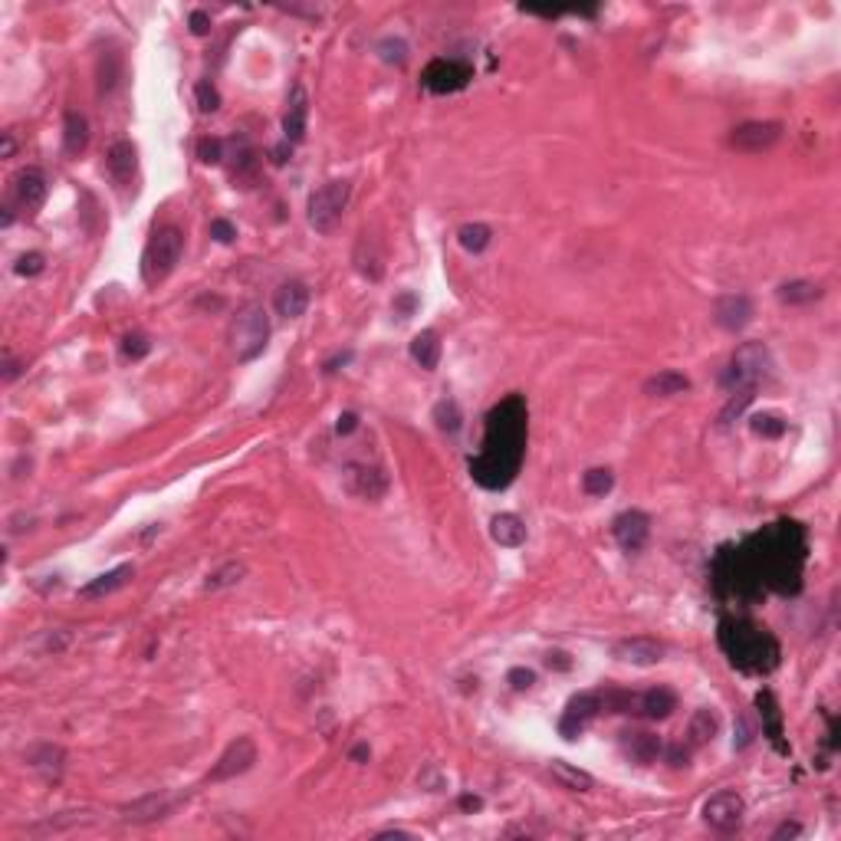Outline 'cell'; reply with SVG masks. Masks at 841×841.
<instances>
[{
  "mask_svg": "<svg viewBox=\"0 0 841 841\" xmlns=\"http://www.w3.org/2000/svg\"><path fill=\"white\" fill-rule=\"evenodd\" d=\"M700 815H703V821H707L713 831H723V835H727V831H736L743 825L746 802H743L740 792H733V789L713 792V795L703 802Z\"/></svg>",
  "mask_w": 841,
  "mask_h": 841,
  "instance_id": "7",
  "label": "cell"
},
{
  "mask_svg": "<svg viewBox=\"0 0 841 841\" xmlns=\"http://www.w3.org/2000/svg\"><path fill=\"white\" fill-rule=\"evenodd\" d=\"M152 352V342L145 339V335H125L122 339V355L129 358V362H139V358H145V355Z\"/></svg>",
  "mask_w": 841,
  "mask_h": 841,
  "instance_id": "39",
  "label": "cell"
},
{
  "mask_svg": "<svg viewBox=\"0 0 841 841\" xmlns=\"http://www.w3.org/2000/svg\"><path fill=\"white\" fill-rule=\"evenodd\" d=\"M717 638L723 654L743 674H770L779 664V644H776V638H772L770 631L756 628L746 618H723Z\"/></svg>",
  "mask_w": 841,
  "mask_h": 841,
  "instance_id": "2",
  "label": "cell"
},
{
  "mask_svg": "<svg viewBox=\"0 0 841 841\" xmlns=\"http://www.w3.org/2000/svg\"><path fill=\"white\" fill-rule=\"evenodd\" d=\"M194 99H198V109H201L204 115H211V112L221 109V92L214 89V82H207V80H201L194 86Z\"/></svg>",
  "mask_w": 841,
  "mask_h": 841,
  "instance_id": "38",
  "label": "cell"
},
{
  "mask_svg": "<svg viewBox=\"0 0 841 841\" xmlns=\"http://www.w3.org/2000/svg\"><path fill=\"white\" fill-rule=\"evenodd\" d=\"M270 342V315L260 303L244 306L231 325V345L237 362H254L266 352Z\"/></svg>",
  "mask_w": 841,
  "mask_h": 841,
  "instance_id": "5",
  "label": "cell"
},
{
  "mask_svg": "<svg viewBox=\"0 0 841 841\" xmlns=\"http://www.w3.org/2000/svg\"><path fill=\"white\" fill-rule=\"evenodd\" d=\"M105 168H109L115 184H129L135 178V172H139V148L129 139L115 142L109 148V155H105Z\"/></svg>",
  "mask_w": 841,
  "mask_h": 841,
  "instance_id": "19",
  "label": "cell"
},
{
  "mask_svg": "<svg viewBox=\"0 0 841 841\" xmlns=\"http://www.w3.org/2000/svg\"><path fill=\"white\" fill-rule=\"evenodd\" d=\"M368 756H372V750H368L366 743H362V746H355V750H352V760H358V762L368 760Z\"/></svg>",
  "mask_w": 841,
  "mask_h": 841,
  "instance_id": "55",
  "label": "cell"
},
{
  "mask_svg": "<svg viewBox=\"0 0 841 841\" xmlns=\"http://www.w3.org/2000/svg\"><path fill=\"white\" fill-rule=\"evenodd\" d=\"M526 401L519 395L503 398L487 415L484 447L470 460V476L484 490H507L519 474L526 450Z\"/></svg>",
  "mask_w": 841,
  "mask_h": 841,
  "instance_id": "1",
  "label": "cell"
},
{
  "mask_svg": "<svg viewBox=\"0 0 841 841\" xmlns=\"http://www.w3.org/2000/svg\"><path fill=\"white\" fill-rule=\"evenodd\" d=\"M611 536H615V542H618L625 552H641V549L648 546V536H651L648 513L625 509V513L615 517V523H611Z\"/></svg>",
  "mask_w": 841,
  "mask_h": 841,
  "instance_id": "13",
  "label": "cell"
},
{
  "mask_svg": "<svg viewBox=\"0 0 841 841\" xmlns=\"http://www.w3.org/2000/svg\"><path fill=\"white\" fill-rule=\"evenodd\" d=\"M772 372V352L766 342H743L736 352H733L730 366L719 378V385L727 391H756L762 378H770Z\"/></svg>",
  "mask_w": 841,
  "mask_h": 841,
  "instance_id": "3",
  "label": "cell"
},
{
  "mask_svg": "<svg viewBox=\"0 0 841 841\" xmlns=\"http://www.w3.org/2000/svg\"><path fill=\"white\" fill-rule=\"evenodd\" d=\"M391 309H395L401 319H408V315H415V309H417V296L415 293H398L395 296V303H391Z\"/></svg>",
  "mask_w": 841,
  "mask_h": 841,
  "instance_id": "45",
  "label": "cell"
},
{
  "mask_svg": "<svg viewBox=\"0 0 841 841\" xmlns=\"http://www.w3.org/2000/svg\"><path fill=\"white\" fill-rule=\"evenodd\" d=\"M490 536H493V542L507 549L523 546L526 542V523L517 513H500V517L490 519Z\"/></svg>",
  "mask_w": 841,
  "mask_h": 841,
  "instance_id": "24",
  "label": "cell"
},
{
  "mask_svg": "<svg viewBox=\"0 0 841 841\" xmlns=\"http://www.w3.org/2000/svg\"><path fill=\"white\" fill-rule=\"evenodd\" d=\"M349 362H352V352H339V355H335V358H329V362H325V366H323V372H325V375H332V372H339V368H345V366H349Z\"/></svg>",
  "mask_w": 841,
  "mask_h": 841,
  "instance_id": "49",
  "label": "cell"
},
{
  "mask_svg": "<svg viewBox=\"0 0 841 841\" xmlns=\"http://www.w3.org/2000/svg\"><path fill=\"white\" fill-rule=\"evenodd\" d=\"M601 713V690H588V694H578L566 703V713L559 719V733L566 740H576L585 733V727Z\"/></svg>",
  "mask_w": 841,
  "mask_h": 841,
  "instance_id": "10",
  "label": "cell"
},
{
  "mask_svg": "<svg viewBox=\"0 0 841 841\" xmlns=\"http://www.w3.org/2000/svg\"><path fill=\"white\" fill-rule=\"evenodd\" d=\"M211 237L217 244H233L237 240V227L231 221H223V217H217V221H211Z\"/></svg>",
  "mask_w": 841,
  "mask_h": 841,
  "instance_id": "43",
  "label": "cell"
},
{
  "mask_svg": "<svg viewBox=\"0 0 841 841\" xmlns=\"http://www.w3.org/2000/svg\"><path fill=\"white\" fill-rule=\"evenodd\" d=\"M713 323L727 332H740L753 323V299L746 293H730L719 296L713 303Z\"/></svg>",
  "mask_w": 841,
  "mask_h": 841,
  "instance_id": "14",
  "label": "cell"
},
{
  "mask_svg": "<svg viewBox=\"0 0 841 841\" xmlns=\"http://www.w3.org/2000/svg\"><path fill=\"white\" fill-rule=\"evenodd\" d=\"M719 733V713L710 707H700L694 717H690V727H687V750H700V746H707V743L717 740Z\"/></svg>",
  "mask_w": 841,
  "mask_h": 841,
  "instance_id": "22",
  "label": "cell"
},
{
  "mask_svg": "<svg viewBox=\"0 0 841 841\" xmlns=\"http://www.w3.org/2000/svg\"><path fill=\"white\" fill-rule=\"evenodd\" d=\"M244 576H247L244 562H223L221 568H214L211 576H207V582H204V592H221V588H231V585H237V582H244Z\"/></svg>",
  "mask_w": 841,
  "mask_h": 841,
  "instance_id": "32",
  "label": "cell"
},
{
  "mask_svg": "<svg viewBox=\"0 0 841 841\" xmlns=\"http://www.w3.org/2000/svg\"><path fill=\"white\" fill-rule=\"evenodd\" d=\"M168 809H172V799L164 795V792H148V795H142V799L129 802V805H122V821H135V825H145V821H158L168 815Z\"/></svg>",
  "mask_w": 841,
  "mask_h": 841,
  "instance_id": "17",
  "label": "cell"
},
{
  "mask_svg": "<svg viewBox=\"0 0 841 841\" xmlns=\"http://www.w3.org/2000/svg\"><path fill=\"white\" fill-rule=\"evenodd\" d=\"M184 254V233L178 227H162L152 233V240L142 254V280L145 286H158L174 273V266L181 264Z\"/></svg>",
  "mask_w": 841,
  "mask_h": 841,
  "instance_id": "4",
  "label": "cell"
},
{
  "mask_svg": "<svg viewBox=\"0 0 841 841\" xmlns=\"http://www.w3.org/2000/svg\"><path fill=\"white\" fill-rule=\"evenodd\" d=\"M13 152H17L13 132H4V142H0V158H13Z\"/></svg>",
  "mask_w": 841,
  "mask_h": 841,
  "instance_id": "51",
  "label": "cell"
},
{
  "mask_svg": "<svg viewBox=\"0 0 841 841\" xmlns=\"http://www.w3.org/2000/svg\"><path fill=\"white\" fill-rule=\"evenodd\" d=\"M378 50H382V60L385 63H398V66H405L408 63V43L405 40H391V37H388V40H382Z\"/></svg>",
  "mask_w": 841,
  "mask_h": 841,
  "instance_id": "40",
  "label": "cell"
},
{
  "mask_svg": "<svg viewBox=\"0 0 841 841\" xmlns=\"http://www.w3.org/2000/svg\"><path fill=\"white\" fill-rule=\"evenodd\" d=\"M434 421H437V427H441V431H447V434H457V431H460V421H464V415H460L457 401L444 398V401H437V408H434Z\"/></svg>",
  "mask_w": 841,
  "mask_h": 841,
  "instance_id": "35",
  "label": "cell"
},
{
  "mask_svg": "<svg viewBox=\"0 0 841 841\" xmlns=\"http://www.w3.org/2000/svg\"><path fill=\"white\" fill-rule=\"evenodd\" d=\"M753 743V733H750V727H746V719H740V740H736V750H746Z\"/></svg>",
  "mask_w": 841,
  "mask_h": 841,
  "instance_id": "54",
  "label": "cell"
},
{
  "mask_svg": "<svg viewBox=\"0 0 841 841\" xmlns=\"http://www.w3.org/2000/svg\"><path fill=\"white\" fill-rule=\"evenodd\" d=\"M411 358H415L425 372H434L437 362H441V335H437L434 329L417 332L415 339H411Z\"/></svg>",
  "mask_w": 841,
  "mask_h": 841,
  "instance_id": "26",
  "label": "cell"
},
{
  "mask_svg": "<svg viewBox=\"0 0 841 841\" xmlns=\"http://www.w3.org/2000/svg\"><path fill=\"white\" fill-rule=\"evenodd\" d=\"M611 654L625 664H635V668H651V664L664 660V644L654 638H625L611 648Z\"/></svg>",
  "mask_w": 841,
  "mask_h": 841,
  "instance_id": "15",
  "label": "cell"
},
{
  "mask_svg": "<svg viewBox=\"0 0 841 841\" xmlns=\"http://www.w3.org/2000/svg\"><path fill=\"white\" fill-rule=\"evenodd\" d=\"M17 276H40L43 270H46V257L43 254H23L21 260H17Z\"/></svg>",
  "mask_w": 841,
  "mask_h": 841,
  "instance_id": "41",
  "label": "cell"
},
{
  "mask_svg": "<svg viewBox=\"0 0 841 841\" xmlns=\"http://www.w3.org/2000/svg\"><path fill=\"white\" fill-rule=\"evenodd\" d=\"M221 139H201L198 142V158H201L204 164H217L221 162Z\"/></svg>",
  "mask_w": 841,
  "mask_h": 841,
  "instance_id": "42",
  "label": "cell"
},
{
  "mask_svg": "<svg viewBox=\"0 0 841 841\" xmlns=\"http://www.w3.org/2000/svg\"><path fill=\"white\" fill-rule=\"evenodd\" d=\"M355 427H358V415H355V411H345V415H339V425H335V431H339V434H352Z\"/></svg>",
  "mask_w": 841,
  "mask_h": 841,
  "instance_id": "48",
  "label": "cell"
},
{
  "mask_svg": "<svg viewBox=\"0 0 841 841\" xmlns=\"http://www.w3.org/2000/svg\"><path fill=\"white\" fill-rule=\"evenodd\" d=\"M611 487H615V474H611L609 467H592L582 476V490H585L588 497H605Z\"/></svg>",
  "mask_w": 841,
  "mask_h": 841,
  "instance_id": "34",
  "label": "cell"
},
{
  "mask_svg": "<svg viewBox=\"0 0 841 841\" xmlns=\"http://www.w3.org/2000/svg\"><path fill=\"white\" fill-rule=\"evenodd\" d=\"M687 388H690L687 375H680V372H674V368H664V372H658V375H651L648 382H644V395L670 398V395H684Z\"/></svg>",
  "mask_w": 841,
  "mask_h": 841,
  "instance_id": "28",
  "label": "cell"
},
{
  "mask_svg": "<svg viewBox=\"0 0 841 841\" xmlns=\"http://www.w3.org/2000/svg\"><path fill=\"white\" fill-rule=\"evenodd\" d=\"M17 375H21V362L7 358V362H4V385H11V382H13Z\"/></svg>",
  "mask_w": 841,
  "mask_h": 841,
  "instance_id": "52",
  "label": "cell"
},
{
  "mask_svg": "<svg viewBox=\"0 0 841 841\" xmlns=\"http://www.w3.org/2000/svg\"><path fill=\"white\" fill-rule=\"evenodd\" d=\"M750 427H753V434H760V437H770V441H776V437H782L786 434V421H782L779 415H753V421H750Z\"/></svg>",
  "mask_w": 841,
  "mask_h": 841,
  "instance_id": "37",
  "label": "cell"
},
{
  "mask_svg": "<svg viewBox=\"0 0 841 841\" xmlns=\"http://www.w3.org/2000/svg\"><path fill=\"white\" fill-rule=\"evenodd\" d=\"M273 306L283 319H299V315L309 309V286H306L303 280H290V283H283L276 290Z\"/></svg>",
  "mask_w": 841,
  "mask_h": 841,
  "instance_id": "21",
  "label": "cell"
},
{
  "mask_svg": "<svg viewBox=\"0 0 841 841\" xmlns=\"http://www.w3.org/2000/svg\"><path fill=\"white\" fill-rule=\"evenodd\" d=\"M27 762L30 766H37V770H56L60 772L63 770V750L60 746H37V750H30L27 753Z\"/></svg>",
  "mask_w": 841,
  "mask_h": 841,
  "instance_id": "36",
  "label": "cell"
},
{
  "mask_svg": "<svg viewBox=\"0 0 841 841\" xmlns=\"http://www.w3.org/2000/svg\"><path fill=\"white\" fill-rule=\"evenodd\" d=\"M13 201L21 204L23 211H37L46 201V174L40 168H23L13 178Z\"/></svg>",
  "mask_w": 841,
  "mask_h": 841,
  "instance_id": "16",
  "label": "cell"
},
{
  "mask_svg": "<svg viewBox=\"0 0 841 841\" xmlns=\"http://www.w3.org/2000/svg\"><path fill=\"white\" fill-rule=\"evenodd\" d=\"M782 139V122H743L730 132V148L746 155L770 152Z\"/></svg>",
  "mask_w": 841,
  "mask_h": 841,
  "instance_id": "12",
  "label": "cell"
},
{
  "mask_svg": "<svg viewBox=\"0 0 841 841\" xmlns=\"http://www.w3.org/2000/svg\"><path fill=\"white\" fill-rule=\"evenodd\" d=\"M460 809H464V812L484 809V799H480V795H460Z\"/></svg>",
  "mask_w": 841,
  "mask_h": 841,
  "instance_id": "53",
  "label": "cell"
},
{
  "mask_svg": "<svg viewBox=\"0 0 841 841\" xmlns=\"http://www.w3.org/2000/svg\"><path fill=\"white\" fill-rule=\"evenodd\" d=\"M349 198H352V184L349 181H325L323 188H315L309 194V204H306L309 227L319 233H332L335 223L342 221L345 207H349Z\"/></svg>",
  "mask_w": 841,
  "mask_h": 841,
  "instance_id": "6",
  "label": "cell"
},
{
  "mask_svg": "<svg viewBox=\"0 0 841 841\" xmlns=\"http://www.w3.org/2000/svg\"><path fill=\"white\" fill-rule=\"evenodd\" d=\"M119 82H122V60H119V53H105L99 60V92L109 96Z\"/></svg>",
  "mask_w": 841,
  "mask_h": 841,
  "instance_id": "33",
  "label": "cell"
},
{
  "mask_svg": "<svg viewBox=\"0 0 841 841\" xmlns=\"http://www.w3.org/2000/svg\"><path fill=\"white\" fill-rule=\"evenodd\" d=\"M470 80H474V70H470L467 63H460V60H431V63H427L425 76H421L425 89L427 92H437V96L460 92Z\"/></svg>",
  "mask_w": 841,
  "mask_h": 841,
  "instance_id": "9",
  "label": "cell"
},
{
  "mask_svg": "<svg viewBox=\"0 0 841 841\" xmlns=\"http://www.w3.org/2000/svg\"><path fill=\"white\" fill-rule=\"evenodd\" d=\"M345 490L352 497L375 503L388 493V474L375 464H349L345 467Z\"/></svg>",
  "mask_w": 841,
  "mask_h": 841,
  "instance_id": "11",
  "label": "cell"
},
{
  "mask_svg": "<svg viewBox=\"0 0 841 841\" xmlns=\"http://www.w3.org/2000/svg\"><path fill=\"white\" fill-rule=\"evenodd\" d=\"M621 753L638 766H651L660 756V740L648 730H625L621 733Z\"/></svg>",
  "mask_w": 841,
  "mask_h": 841,
  "instance_id": "18",
  "label": "cell"
},
{
  "mask_svg": "<svg viewBox=\"0 0 841 841\" xmlns=\"http://www.w3.org/2000/svg\"><path fill=\"white\" fill-rule=\"evenodd\" d=\"M188 23H191L194 37H207V33H211V17L204 11H194L191 17H188Z\"/></svg>",
  "mask_w": 841,
  "mask_h": 841,
  "instance_id": "46",
  "label": "cell"
},
{
  "mask_svg": "<svg viewBox=\"0 0 841 841\" xmlns=\"http://www.w3.org/2000/svg\"><path fill=\"white\" fill-rule=\"evenodd\" d=\"M549 772H552V779L568 792H592L595 789V779H592L585 770H576V766L566 762V760H552L549 762Z\"/></svg>",
  "mask_w": 841,
  "mask_h": 841,
  "instance_id": "27",
  "label": "cell"
},
{
  "mask_svg": "<svg viewBox=\"0 0 841 841\" xmlns=\"http://www.w3.org/2000/svg\"><path fill=\"white\" fill-rule=\"evenodd\" d=\"M776 296H779V303H786V306H809L819 299L821 290L812 283V280H792V283H782Z\"/></svg>",
  "mask_w": 841,
  "mask_h": 841,
  "instance_id": "31",
  "label": "cell"
},
{
  "mask_svg": "<svg viewBox=\"0 0 841 841\" xmlns=\"http://www.w3.org/2000/svg\"><path fill=\"white\" fill-rule=\"evenodd\" d=\"M254 762H257V743L250 740V736H237V740L217 756V762H214L211 772H207V782L237 779V776H244V772L254 770Z\"/></svg>",
  "mask_w": 841,
  "mask_h": 841,
  "instance_id": "8",
  "label": "cell"
},
{
  "mask_svg": "<svg viewBox=\"0 0 841 841\" xmlns=\"http://www.w3.org/2000/svg\"><path fill=\"white\" fill-rule=\"evenodd\" d=\"M507 680L513 684V690H533V684H536V674L529 668H513L507 674Z\"/></svg>",
  "mask_w": 841,
  "mask_h": 841,
  "instance_id": "44",
  "label": "cell"
},
{
  "mask_svg": "<svg viewBox=\"0 0 841 841\" xmlns=\"http://www.w3.org/2000/svg\"><path fill=\"white\" fill-rule=\"evenodd\" d=\"M756 707H760L762 723H766V736L776 743L779 753H789V746L782 743V717H779V707H776V697H772L770 690H762V694H756Z\"/></svg>",
  "mask_w": 841,
  "mask_h": 841,
  "instance_id": "29",
  "label": "cell"
},
{
  "mask_svg": "<svg viewBox=\"0 0 841 841\" xmlns=\"http://www.w3.org/2000/svg\"><path fill=\"white\" fill-rule=\"evenodd\" d=\"M132 576H135V568H132V566L112 568V572H105V576H96L92 582H86V585L80 588V598L92 601V598L112 595V592H119V588L129 585V582H132Z\"/></svg>",
  "mask_w": 841,
  "mask_h": 841,
  "instance_id": "23",
  "label": "cell"
},
{
  "mask_svg": "<svg viewBox=\"0 0 841 841\" xmlns=\"http://www.w3.org/2000/svg\"><path fill=\"white\" fill-rule=\"evenodd\" d=\"M457 244L464 247L467 254H484L493 244V231H490L487 223H464L457 231Z\"/></svg>",
  "mask_w": 841,
  "mask_h": 841,
  "instance_id": "30",
  "label": "cell"
},
{
  "mask_svg": "<svg viewBox=\"0 0 841 841\" xmlns=\"http://www.w3.org/2000/svg\"><path fill=\"white\" fill-rule=\"evenodd\" d=\"M802 831V825L799 821H786V825H779V828L772 831V841H782V838H795Z\"/></svg>",
  "mask_w": 841,
  "mask_h": 841,
  "instance_id": "50",
  "label": "cell"
},
{
  "mask_svg": "<svg viewBox=\"0 0 841 841\" xmlns=\"http://www.w3.org/2000/svg\"><path fill=\"white\" fill-rule=\"evenodd\" d=\"M546 664H549V668H556V670H568V668H572V660H568L566 651H549Z\"/></svg>",
  "mask_w": 841,
  "mask_h": 841,
  "instance_id": "47",
  "label": "cell"
},
{
  "mask_svg": "<svg viewBox=\"0 0 841 841\" xmlns=\"http://www.w3.org/2000/svg\"><path fill=\"white\" fill-rule=\"evenodd\" d=\"M306 119H309V99H306V89L303 86H293L290 102H286V115H283V135H286V142L290 145L303 142Z\"/></svg>",
  "mask_w": 841,
  "mask_h": 841,
  "instance_id": "20",
  "label": "cell"
},
{
  "mask_svg": "<svg viewBox=\"0 0 841 841\" xmlns=\"http://www.w3.org/2000/svg\"><path fill=\"white\" fill-rule=\"evenodd\" d=\"M89 145V122L80 112H66L63 115V152L66 155H82Z\"/></svg>",
  "mask_w": 841,
  "mask_h": 841,
  "instance_id": "25",
  "label": "cell"
}]
</instances>
